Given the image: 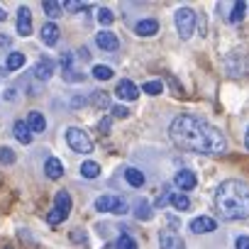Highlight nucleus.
<instances>
[{
  "label": "nucleus",
  "instance_id": "40",
  "mask_svg": "<svg viewBox=\"0 0 249 249\" xmlns=\"http://www.w3.org/2000/svg\"><path fill=\"white\" fill-rule=\"evenodd\" d=\"M110 130V120H100V132H107Z\"/></svg>",
  "mask_w": 249,
  "mask_h": 249
},
{
  "label": "nucleus",
  "instance_id": "26",
  "mask_svg": "<svg viewBox=\"0 0 249 249\" xmlns=\"http://www.w3.org/2000/svg\"><path fill=\"white\" fill-rule=\"evenodd\" d=\"M81 176L83 178H98L100 176V166L95 161H83L81 164Z\"/></svg>",
  "mask_w": 249,
  "mask_h": 249
},
{
  "label": "nucleus",
  "instance_id": "25",
  "mask_svg": "<svg viewBox=\"0 0 249 249\" xmlns=\"http://www.w3.org/2000/svg\"><path fill=\"white\" fill-rule=\"evenodd\" d=\"M42 10H44V15H49L52 20H56V18H61L64 5L56 3V0H47V3H42Z\"/></svg>",
  "mask_w": 249,
  "mask_h": 249
},
{
  "label": "nucleus",
  "instance_id": "29",
  "mask_svg": "<svg viewBox=\"0 0 249 249\" xmlns=\"http://www.w3.org/2000/svg\"><path fill=\"white\" fill-rule=\"evenodd\" d=\"M161 90H164V83L161 81H147L142 86V93H147V95H159Z\"/></svg>",
  "mask_w": 249,
  "mask_h": 249
},
{
  "label": "nucleus",
  "instance_id": "9",
  "mask_svg": "<svg viewBox=\"0 0 249 249\" xmlns=\"http://www.w3.org/2000/svg\"><path fill=\"white\" fill-rule=\"evenodd\" d=\"M174 183H176V188H181V191H193L196 183H198V176H196L191 169H181V171H176Z\"/></svg>",
  "mask_w": 249,
  "mask_h": 249
},
{
  "label": "nucleus",
  "instance_id": "16",
  "mask_svg": "<svg viewBox=\"0 0 249 249\" xmlns=\"http://www.w3.org/2000/svg\"><path fill=\"white\" fill-rule=\"evenodd\" d=\"M13 135H15V140H18L20 144H30V142H32V130L27 127L25 120H18V122L13 124Z\"/></svg>",
  "mask_w": 249,
  "mask_h": 249
},
{
  "label": "nucleus",
  "instance_id": "27",
  "mask_svg": "<svg viewBox=\"0 0 249 249\" xmlns=\"http://www.w3.org/2000/svg\"><path fill=\"white\" fill-rule=\"evenodd\" d=\"M93 78L95 81H110L112 78V69L110 66H103V64H95L93 66Z\"/></svg>",
  "mask_w": 249,
  "mask_h": 249
},
{
  "label": "nucleus",
  "instance_id": "21",
  "mask_svg": "<svg viewBox=\"0 0 249 249\" xmlns=\"http://www.w3.org/2000/svg\"><path fill=\"white\" fill-rule=\"evenodd\" d=\"M124 178H127V183L132 186V188H142L144 186V174L140 171V169H135V166H130V169H124Z\"/></svg>",
  "mask_w": 249,
  "mask_h": 249
},
{
  "label": "nucleus",
  "instance_id": "8",
  "mask_svg": "<svg viewBox=\"0 0 249 249\" xmlns=\"http://www.w3.org/2000/svg\"><path fill=\"white\" fill-rule=\"evenodd\" d=\"M95 44H98L103 52H117V49H120V39H117V35L110 32V30H100V32L95 35Z\"/></svg>",
  "mask_w": 249,
  "mask_h": 249
},
{
  "label": "nucleus",
  "instance_id": "30",
  "mask_svg": "<svg viewBox=\"0 0 249 249\" xmlns=\"http://www.w3.org/2000/svg\"><path fill=\"white\" fill-rule=\"evenodd\" d=\"M98 22H100L103 27L112 25V22H115V15H112V10H107V8H100V10H98Z\"/></svg>",
  "mask_w": 249,
  "mask_h": 249
},
{
  "label": "nucleus",
  "instance_id": "7",
  "mask_svg": "<svg viewBox=\"0 0 249 249\" xmlns=\"http://www.w3.org/2000/svg\"><path fill=\"white\" fill-rule=\"evenodd\" d=\"M159 249H186V242L176 230L166 227L159 232Z\"/></svg>",
  "mask_w": 249,
  "mask_h": 249
},
{
  "label": "nucleus",
  "instance_id": "15",
  "mask_svg": "<svg viewBox=\"0 0 249 249\" xmlns=\"http://www.w3.org/2000/svg\"><path fill=\"white\" fill-rule=\"evenodd\" d=\"M44 174H47V178L59 181V178L64 176V164H61V159L49 157V159H47V164H44Z\"/></svg>",
  "mask_w": 249,
  "mask_h": 249
},
{
  "label": "nucleus",
  "instance_id": "1",
  "mask_svg": "<svg viewBox=\"0 0 249 249\" xmlns=\"http://www.w3.org/2000/svg\"><path fill=\"white\" fill-rule=\"evenodd\" d=\"M169 137L181 152L205 154V157H215V154H225L227 152L225 135L215 127V124H210L208 120L196 117V115L174 117L171 127H169Z\"/></svg>",
  "mask_w": 249,
  "mask_h": 249
},
{
  "label": "nucleus",
  "instance_id": "19",
  "mask_svg": "<svg viewBox=\"0 0 249 249\" xmlns=\"http://www.w3.org/2000/svg\"><path fill=\"white\" fill-rule=\"evenodd\" d=\"M59 27L54 25V22H47L44 27H42V42L47 44V47H54L56 42H59Z\"/></svg>",
  "mask_w": 249,
  "mask_h": 249
},
{
  "label": "nucleus",
  "instance_id": "36",
  "mask_svg": "<svg viewBox=\"0 0 249 249\" xmlns=\"http://www.w3.org/2000/svg\"><path fill=\"white\" fill-rule=\"evenodd\" d=\"M171 193H174V191H164V193L157 198V203H154V205H157V208H164L166 203H171Z\"/></svg>",
  "mask_w": 249,
  "mask_h": 249
},
{
  "label": "nucleus",
  "instance_id": "39",
  "mask_svg": "<svg viewBox=\"0 0 249 249\" xmlns=\"http://www.w3.org/2000/svg\"><path fill=\"white\" fill-rule=\"evenodd\" d=\"M71 239H73V242H86V234H81V232H71Z\"/></svg>",
  "mask_w": 249,
  "mask_h": 249
},
{
  "label": "nucleus",
  "instance_id": "35",
  "mask_svg": "<svg viewBox=\"0 0 249 249\" xmlns=\"http://www.w3.org/2000/svg\"><path fill=\"white\" fill-rule=\"evenodd\" d=\"M110 110H112V117H117V120H124V117H130V110L124 107V105H112Z\"/></svg>",
  "mask_w": 249,
  "mask_h": 249
},
{
  "label": "nucleus",
  "instance_id": "4",
  "mask_svg": "<svg viewBox=\"0 0 249 249\" xmlns=\"http://www.w3.org/2000/svg\"><path fill=\"white\" fill-rule=\"evenodd\" d=\"M174 22H176V30H178L181 39H191L198 18H196V13H193L191 8H178L176 15H174Z\"/></svg>",
  "mask_w": 249,
  "mask_h": 249
},
{
  "label": "nucleus",
  "instance_id": "42",
  "mask_svg": "<svg viewBox=\"0 0 249 249\" xmlns=\"http://www.w3.org/2000/svg\"><path fill=\"white\" fill-rule=\"evenodd\" d=\"M5 18H8V15H5V10L0 8V22H5Z\"/></svg>",
  "mask_w": 249,
  "mask_h": 249
},
{
  "label": "nucleus",
  "instance_id": "33",
  "mask_svg": "<svg viewBox=\"0 0 249 249\" xmlns=\"http://www.w3.org/2000/svg\"><path fill=\"white\" fill-rule=\"evenodd\" d=\"M64 220H66V217H64L56 208H52V210L47 213V222H49V225H59V222H64Z\"/></svg>",
  "mask_w": 249,
  "mask_h": 249
},
{
  "label": "nucleus",
  "instance_id": "11",
  "mask_svg": "<svg viewBox=\"0 0 249 249\" xmlns=\"http://www.w3.org/2000/svg\"><path fill=\"white\" fill-rule=\"evenodd\" d=\"M115 93H117V98H120V100H137V95H140V88H137V86H135L130 78H122V81L117 83Z\"/></svg>",
  "mask_w": 249,
  "mask_h": 249
},
{
  "label": "nucleus",
  "instance_id": "12",
  "mask_svg": "<svg viewBox=\"0 0 249 249\" xmlns=\"http://www.w3.org/2000/svg\"><path fill=\"white\" fill-rule=\"evenodd\" d=\"M54 69H56V64H54V59H39L37 64H35V78L37 81H49L52 76H54Z\"/></svg>",
  "mask_w": 249,
  "mask_h": 249
},
{
  "label": "nucleus",
  "instance_id": "14",
  "mask_svg": "<svg viewBox=\"0 0 249 249\" xmlns=\"http://www.w3.org/2000/svg\"><path fill=\"white\" fill-rule=\"evenodd\" d=\"M135 32H137L140 37H154V35L159 32V22H157L154 18H144V20H140V22L135 25Z\"/></svg>",
  "mask_w": 249,
  "mask_h": 249
},
{
  "label": "nucleus",
  "instance_id": "34",
  "mask_svg": "<svg viewBox=\"0 0 249 249\" xmlns=\"http://www.w3.org/2000/svg\"><path fill=\"white\" fill-rule=\"evenodd\" d=\"M88 5H83V3H78V0H66L64 3V10H69V13H78V10H86Z\"/></svg>",
  "mask_w": 249,
  "mask_h": 249
},
{
  "label": "nucleus",
  "instance_id": "6",
  "mask_svg": "<svg viewBox=\"0 0 249 249\" xmlns=\"http://www.w3.org/2000/svg\"><path fill=\"white\" fill-rule=\"evenodd\" d=\"M227 59H230V61H237V66H227V73H230L232 78L249 76V54H244V52H232Z\"/></svg>",
  "mask_w": 249,
  "mask_h": 249
},
{
  "label": "nucleus",
  "instance_id": "37",
  "mask_svg": "<svg viewBox=\"0 0 249 249\" xmlns=\"http://www.w3.org/2000/svg\"><path fill=\"white\" fill-rule=\"evenodd\" d=\"M234 247H237V249H249V237H247V234L237 237V239H234Z\"/></svg>",
  "mask_w": 249,
  "mask_h": 249
},
{
  "label": "nucleus",
  "instance_id": "3",
  "mask_svg": "<svg viewBox=\"0 0 249 249\" xmlns=\"http://www.w3.org/2000/svg\"><path fill=\"white\" fill-rule=\"evenodd\" d=\"M93 208L98 213H112V215H124V213H130V203L120 198V196H100L95 198Z\"/></svg>",
  "mask_w": 249,
  "mask_h": 249
},
{
  "label": "nucleus",
  "instance_id": "10",
  "mask_svg": "<svg viewBox=\"0 0 249 249\" xmlns=\"http://www.w3.org/2000/svg\"><path fill=\"white\" fill-rule=\"evenodd\" d=\"M188 227H191L193 234H208V232H215V230H217V222H215L213 217L200 215V217H193Z\"/></svg>",
  "mask_w": 249,
  "mask_h": 249
},
{
  "label": "nucleus",
  "instance_id": "38",
  "mask_svg": "<svg viewBox=\"0 0 249 249\" xmlns=\"http://www.w3.org/2000/svg\"><path fill=\"white\" fill-rule=\"evenodd\" d=\"M8 47H10V37L0 35V49H8Z\"/></svg>",
  "mask_w": 249,
  "mask_h": 249
},
{
  "label": "nucleus",
  "instance_id": "13",
  "mask_svg": "<svg viewBox=\"0 0 249 249\" xmlns=\"http://www.w3.org/2000/svg\"><path fill=\"white\" fill-rule=\"evenodd\" d=\"M18 35H22V37H30L32 35V13L25 5L18 10Z\"/></svg>",
  "mask_w": 249,
  "mask_h": 249
},
{
  "label": "nucleus",
  "instance_id": "44",
  "mask_svg": "<svg viewBox=\"0 0 249 249\" xmlns=\"http://www.w3.org/2000/svg\"><path fill=\"white\" fill-rule=\"evenodd\" d=\"M105 249H115V244H105Z\"/></svg>",
  "mask_w": 249,
  "mask_h": 249
},
{
  "label": "nucleus",
  "instance_id": "41",
  "mask_svg": "<svg viewBox=\"0 0 249 249\" xmlns=\"http://www.w3.org/2000/svg\"><path fill=\"white\" fill-rule=\"evenodd\" d=\"M5 93H8V100H18V95H15L18 90H15V88H8Z\"/></svg>",
  "mask_w": 249,
  "mask_h": 249
},
{
  "label": "nucleus",
  "instance_id": "2",
  "mask_svg": "<svg viewBox=\"0 0 249 249\" xmlns=\"http://www.w3.org/2000/svg\"><path fill=\"white\" fill-rule=\"evenodd\" d=\"M215 208L222 220L237 222L249 217V183L239 178H227L215 191Z\"/></svg>",
  "mask_w": 249,
  "mask_h": 249
},
{
  "label": "nucleus",
  "instance_id": "17",
  "mask_svg": "<svg viewBox=\"0 0 249 249\" xmlns=\"http://www.w3.org/2000/svg\"><path fill=\"white\" fill-rule=\"evenodd\" d=\"M27 127L32 130V135L44 132V130H47V120H44V115L37 112V110H32V112L27 115Z\"/></svg>",
  "mask_w": 249,
  "mask_h": 249
},
{
  "label": "nucleus",
  "instance_id": "24",
  "mask_svg": "<svg viewBox=\"0 0 249 249\" xmlns=\"http://www.w3.org/2000/svg\"><path fill=\"white\" fill-rule=\"evenodd\" d=\"M171 205H174L176 210H181V213H186V210H191V198H188L186 193H181V191H176V193H171Z\"/></svg>",
  "mask_w": 249,
  "mask_h": 249
},
{
  "label": "nucleus",
  "instance_id": "32",
  "mask_svg": "<svg viewBox=\"0 0 249 249\" xmlns=\"http://www.w3.org/2000/svg\"><path fill=\"white\" fill-rule=\"evenodd\" d=\"M93 105L95 107H110V95L107 93H93Z\"/></svg>",
  "mask_w": 249,
  "mask_h": 249
},
{
  "label": "nucleus",
  "instance_id": "31",
  "mask_svg": "<svg viewBox=\"0 0 249 249\" xmlns=\"http://www.w3.org/2000/svg\"><path fill=\"white\" fill-rule=\"evenodd\" d=\"M0 164H5V166L15 164V152L10 147H0Z\"/></svg>",
  "mask_w": 249,
  "mask_h": 249
},
{
  "label": "nucleus",
  "instance_id": "43",
  "mask_svg": "<svg viewBox=\"0 0 249 249\" xmlns=\"http://www.w3.org/2000/svg\"><path fill=\"white\" fill-rule=\"evenodd\" d=\"M244 144H247V149H249V127H247V135H244Z\"/></svg>",
  "mask_w": 249,
  "mask_h": 249
},
{
  "label": "nucleus",
  "instance_id": "20",
  "mask_svg": "<svg viewBox=\"0 0 249 249\" xmlns=\"http://www.w3.org/2000/svg\"><path fill=\"white\" fill-rule=\"evenodd\" d=\"M135 217L140 220V222H149L152 217H154V213H152V205H149V200H137V205H135Z\"/></svg>",
  "mask_w": 249,
  "mask_h": 249
},
{
  "label": "nucleus",
  "instance_id": "28",
  "mask_svg": "<svg viewBox=\"0 0 249 249\" xmlns=\"http://www.w3.org/2000/svg\"><path fill=\"white\" fill-rule=\"evenodd\" d=\"M115 249H140V247H137V242H135L127 232H124V234H120V239L115 242Z\"/></svg>",
  "mask_w": 249,
  "mask_h": 249
},
{
  "label": "nucleus",
  "instance_id": "22",
  "mask_svg": "<svg viewBox=\"0 0 249 249\" xmlns=\"http://www.w3.org/2000/svg\"><path fill=\"white\" fill-rule=\"evenodd\" d=\"M244 10H247V3H232V8H230V13H227V22L230 25H237V22H242V18H244Z\"/></svg>",
  "mask_w": 249,
  "mask_h": 249
},
{
  "label": "nucleus",
  "instance_id": "18",
  "mask_svg": "<svg viewBox=\"0 0 249 249\" xmlns=\"http://www.w3.org/2000/svg\"><path fill=\"white\" fill-rule=\"evenodd\" d=\"M54 208H56L64 217H69V215H71V196H69L66 191H59V193L54 196Z\"/></svg>",
  "mask_w": 249,
  "mask_h": 249
},
{
  "label": "nucleus",
  "instance_id": "23",
  "mask_svg": "<svg viewBox=\"0 0 249 249\" xmlns=\"http://www.w3.org/2000/svg\"><path fill=\"white\" fill-rule=\"evenodd\" d=\"M22 66H25V54H22V52H10L8 59H5V69H8V71H18V69H22Z\"/></svg>",
  "mask_w": 249,
  "mask_h": 249
},
{
  "label": "nucleus",
  "instance_id": "5",
  "mask_svg": "<svg viewBox=\"0 0 249 249\" xmlns=\"http://www.w3.org/2000/svg\"><path fill=\"white\" fill-rule=\"evenodd\" d=\"M66 142L76 154H90L93 152V140L88 137V132H83L81 127H69L66 130Z\"/></svg>",
  "mask_w": 249,
  "mask_h": 249
}]
</instances>
